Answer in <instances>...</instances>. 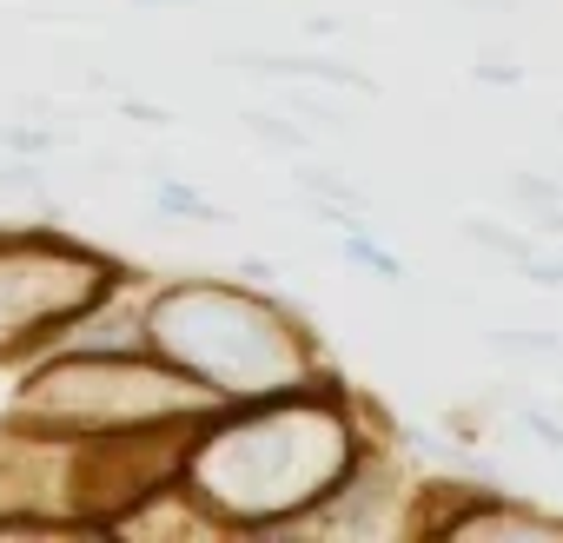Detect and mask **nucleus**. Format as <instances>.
Returning a JSON list of instances; mask_svg holds the SVG:
<instances>
[{
	"label": "nucleus",
	"mask_w": 563,
	"mask_h": 543,
	"mask_svg": "<svg viewBox=\"0 0 563 543\" xmlns=\"http://www.w3.org/2000/svg\"><path fill=\"white\" fill-rule=\"evenodd\" d=\"M245 133L258 146H278V153H312V126H292L286 113H265V107L245 113Z\"/></svg>",
	"instance_id": "obj_5"
},
{
	"label": "nucleus",
	"mask_w": 563,
	"mask_h": 543,
	"mask_svg": "<svg viewBox=\"0 0 563 543\" xmlns=\"http://www.w3.org/2000/svg\"><path fill=\"white\" fill-rule=\"evenodd\" d=\"M153 199H159V212H186V219H212V225L225 219V212H219L212 199H199V192H186L179 179H159V192H153Z\"/></svg>",
	"instance_id": "obj_8"
},
{
	"label": "nucleus",
	"mask_w": 563,
	"mask_h": 543,
	"mask_svg": "<svg viewBox=\"0 0 563 543\" xmlns=\"http://www.w3.org/2000/svg\"><path fill=\"white\" fill-rule=\"evenodd\" d=\"M510 199L530 206L550 239H563V186H556V179H543V173H510Z\"/></svg>",
	"instance_id": "obj_3"
},
{
	"label": "nucleus",
	"mask_w": 563,
	"mask_h": 543,
	"mask_svg": "<svg viewBox=\"0 0 563 543\" xmlns=\"http://www.w3.org/2000/svg\"><path fill=\"white\" fill-rule=\"evenodd\" d=\"M299 192H306V199H319L325 212H339L345 225L365 212V192H358L352 179H339V166H312V159H306V166H299Z\"/></svg>",
	"instance_id": "obj_1"
},
{
	"label": "nucleus",
	"mask_w": 563,
	"mask_h": 543,
	"mask_svg": "<svg viewBox=\"0 0 563 543\" xmlns=\"http://www.w3.org/2000/svg\"><path fill=\"white\" fill-rule=\"evenodd\" d=\"M484 87H523V67L510 60V54H477V67H471Z\"/></svg>",
	"instance_id": "obj_9"
},
{
	"label": "nucleus",
	"mask_w": 563,
	"mask_h": 543,
	"mask_svg": "<svg viewBox=\"0 0 563 543\" xmlns=\"http://www.w3.org/2000/svg\"><path fill=\"white\" fill-rule=\"evenodd\" d=\"M523 431H530L543 451H556V457H563V418H550V411H537V405H530V411H523Z\"/></svg>",
	"instance_id": "obj_11"
},
{
	"label": "nucleus",
	"mask_w": 563,
	"mask_h": 543,
	"mask_svg": "<svg viewBox=\"0 0 563 543\" xmlns=\"http://www.w3.org/2000/svg\"><path fill=\"white\" fill-rule=\"evenodd\" d=\"M490 352H504V358H563V339L556 332H530V325H497Z\"/></svg>",
	"instance_id": "obj_7"
},
{
	"label": "nucleus",
	"mask_w": 563,
	"mask_h": 543,
	"mask_svg": "<svg viewBox=\"0 0 563 543\" xmlns=\"http://www.w3.org/2000/svg\"><path fill=\"white\" fill-rule=\"evenodd\" d=\"M464 239H471V245H484V252H497V258H510L517 272H523V265L543 252L537 239H523V232H504L497 219H464Z\"/></svg>",
	"instance_id": "obj_4"
},
{
	"label": "nucleus",
	"mask_w": 563,
	"mask_h": 543,
	"mask_svg": "<svg viewBox=\"0 0 563 543\" xmlns=\"http://www.w3.org/2000/svg\"><path fill=\"white\" fill-rule=\"evenodd\" d=\"M0 146H14V153H54L60 133H54V126H41V133H27V126H0Z\"/></svg>",
	"instance_id": "obj_10"
},
{
	"label": "nucleus",
	"mask_w": 563,
	"mask_h": 543,
	"mask_svg": "<svg viewBox=\"0 0 563 543\" xmlns=\"http://www.w3.org/2000/svg\"><path fill=\"white\" fill-rule=\"evenodd\" d=\"M345 258H352V265H365V272H378L385 286H398V279H405V258H398V252H385L365 225H345Z\"/></svg>",
	"instance_id": "obj_6"
},
{
	"label": "nucleus",
	"mask_w": 563,
	"mask_h": 543,
	"mask_svg": "<svg viewBox=\"0 0 563 543\" xmlns=\"http://www.w3.org/2000/svg\"><path fill=\"white\" fill-rule=\"evenodd\" d=\"M252 74H278V80H325L345 93H372V74L345 67V60H252Z\"/></svg>",
	"instance_id": "obj_2"
},
{
	"label": "nucleus",
	"mask_w": 563,
	"mask_h": 543,
	"mask_svg": "<svg viewBox=\"0 0 563 543\" xmlns=\"http://www.w3.org/2000/svg\"><path fill=\"white\" fill-rule=\"evenodd\" d=\"M464 8H517V0H464Z\"/></svg>",
	"instance_id": "obj_13"
},
{
	"label": "nucleus",
	"mask_w": 563,
	"mask_h": 543,
	"mask_svg": "<svg viewBox=\"0 0 563 543\" xmlns=\"http://www.w3.org/2000/svg\"><path fill=\"white\" fill-rule=\"evenodd\" d=\"M133 8H192V0H133Z\"/></svg>",
	"instance_id": "obj_12"
}]
</instances>
